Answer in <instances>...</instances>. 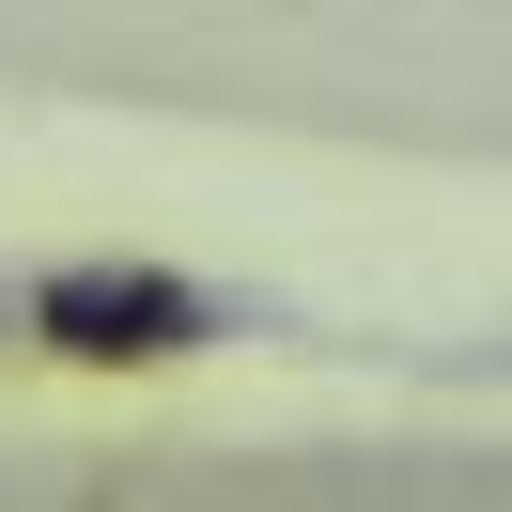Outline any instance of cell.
Here are the masks:
<instances>
[{"label":"cell","instance_id":"6da1fadb","mask_svg":"<svg viewBox=\"0 0 512 512\" xmlns=\"http://www.w3.org/2000/svg\"><path fill=\"white\" fill-rule=\"evenodd\" d=\"M32 342H63V357H187V342H202V295H187V280L63 264V280L32 295Z\"/></svg>","mask_w":512,"mask_h":512}]
</instances>
